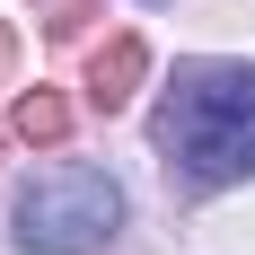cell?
Here are the masks:
<instances>
[{"label":"cell","instance_id":"1","mask_svg":"<svg viewBox=\"0 0 255 255\" xmlns=\"http://www.w3.org/2000/svg\"><path fill=\"white\" fill-rule=\"evenodd\" d=\"M158 150L185 185L255 176V71L247 62H185L158 106Z\"/></svg>","mask_w":255,"mask_h":255},{"label":"cell","instance_id":"2","mask_svg":"<svg viewBox=\"0 0 255 255\" xmlns=\"http://www.w3.org/2000/svg\"><path fill=\"white\" fill-rule=\"evenodd\" d=\"M115 229H124V185L88 158H62L44 176H26V194H18V247L26 255H97Z\"/></svg>","mask_w":255,"mask_h":255},{"label":"cell","instance_id":"3","mask_svg":"<svg viewBox=\"0 0 255 255\" xmlns=\"http://www.w3.org/2000/svg\"><path fill=\"white\" fill-rule=\"evenodd\" d=\"M18 124H26V132H62V106H53V97H26Z\"/></svg>","mask_w":255,"mask_h":255}]
</instances>
